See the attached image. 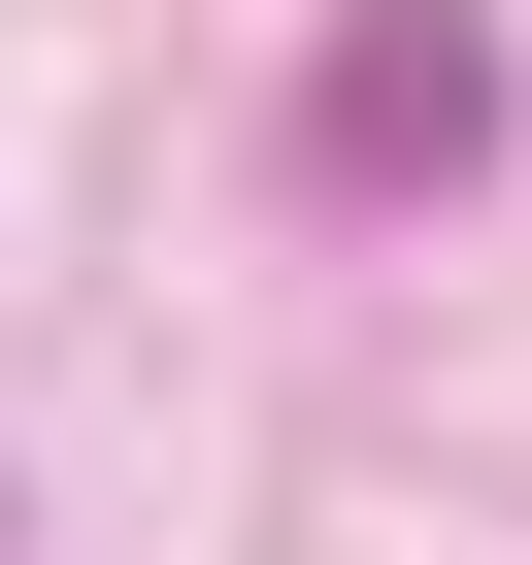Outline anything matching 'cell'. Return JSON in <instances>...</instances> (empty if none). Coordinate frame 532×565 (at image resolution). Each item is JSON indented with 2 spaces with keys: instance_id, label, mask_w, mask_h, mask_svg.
<instances>
[{
  "instance_id": "obj_1",
  "label": "cell",
  "mask_w": 532,
  "mask_h": 565,
  "mask_svg": "<svg viewBox=\"0 0 532 565\" xmlns=\"http://www.w3.org/2000/svg\"><path fill=\"white\" fill-rule=\"evenodd\" d=\"M466 134H499V67H466V0H400V34H333V167H400V200H433Z\"/></svg>"
}]
</instances>
